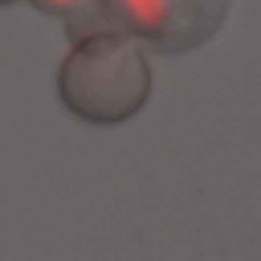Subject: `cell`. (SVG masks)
Returning <instances> with one entry per match:
<instances>
[{"label":"cell","mask_w":261,"mask_h":261,"mask_svg":"<svg viewBox=\"0 0 261 261\" xmlns=\"http://www.w3.org/2000/svg\"><path fill=\"white\" fill-rule=\"evenodd\" d=\"M29 4L41 8V12H49V16H61V20L69 24V37H73V41L110 29L102 0H29Z\"/></svg>","instance_id":"3"},{"label":"cell","mask_w":261,"mask_h":261,"mask_svg":"<svg viewBox=\"0 0 261 261\" xmlns=\"http://www.w3.org/2000/svg\"><path fill=\"white\" fill-rule=\"evenodd\" d=\"M57 94L69 114L98 126H114L143 110L151 94V69L130 37L114 29L90 33L65 53L57 69Z\"/></svg>","instance_id":"1"},{"label":"cell","mask_w":261,"mask_h":261,"mask_svg":"<svg viewBox=\"0 0 261 261\" xmlns=\"http://www.w3.org/2000/svg\"><path fill=\"white\" fill-rule=\"evenodd\" d=\"M0 4H8V0H0Z\"/></svg>","instance_id":"4"},{"label":"cell","mask_w":261,"mask_h":261,"mask_svg":"<svg viewBox=\"0 0 261 261\" xmlns=\"http://www.w3.org/2000/svg\"><path fill=\"white\" fill-rule=\"evenodd\" d=\"M232 0H102L106 24L159 53H188L216 37Z\"/></svg>","instance_id":"2"}]
</instances>
